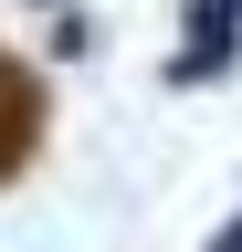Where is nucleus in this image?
<instances>
[{
  "label": "nucleus",
  "mask_w": 242,
  "mask_h": 252,
  "mask_svg": "<svg viewBox=\"0 0 242 252\" xmlns=\"http://www.w3.org/2000/svg\"><path fill=\"white\" fill-rule=\"evenodd\" d=\"M232 53H242V0H179L169 84H210V74H232Z\"/></svg>",
  "instance_id": "f257e3e1"
},
{
  "label": "nucleus",
  "mask_w": 242,
  "mask_h": 252,
  "mask_svg": "<svg viewBox=\"0 0 242 252\" xmlns=\"http://www.w3.org/2000/svg\"><path fill=\"white\" fill-rule=\"evenodd\" d=\"M42 147V74L21 53H0V179H21Z\"/></svg>",
  "instance_id": "f03ea898"
},
{
  "label": "nucleus",
  "mask_w": 242,
  "mask_h": 252,
  "mask_svg": "<svg viewBox=\"0 0 242 252\" xmlns=\"http://www.w3.org/2000/svg\"><path fill=\"white\" fill-rule=\"evenodd\" d=\"M53 53H64V63H84V53H95V21H84V11H64V21H53Z\"/></svg>",
  "instance_id": "7ed1b4c3"
},
{
  "label": "nucleus",
  "mask_w": 242,
  "mask_h": 252,
  "mask_svg": "<svg viewBox=\"0 0 242 252\" xmlns=\"http://www.w3.org/2000/svg\"><path fill=\"white\" fill-rule=\"evenodd\" d=\"M210 252H242V210H232V220H221V231H210Z\"/></svg>",
  "instance_id": "20e7f679"
}]
</instances>
